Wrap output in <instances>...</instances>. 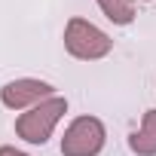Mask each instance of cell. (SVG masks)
I'll return each mask as SVG.
<instances>
[{
    "label": "cell",
    "mask_w": 156,
    "mask_h": 156,
    "mask_svg": "<svg viewBox=\"0 0 156 156\" xmlns=\"http://www.w3.org/2000/svg\"><path fill=\"white\" fill-rule=\"evenodd\" d=\"M64 113H67V98L52 95V98L40 101L37 107L25 110V113L16 119V135H19L22 141H28V144H46Z\"/></svg>",
    "instance_id": "cell-1"
},
{
    "label": "cell",
    "mask_w": 156,
    "mask_h": 156,
    "mask_svg": "<svg viewBox=\"0 0 156 156\" xmlns=\"http://www.w3.org/2000/svg\"><path fill=\"white\" fill-rule=\"evenodd\" d=\"M64 49H67L73 58H80V61H98V58L110 55L113 40H110L98 25H92L89 19L73 16V19L64 25Z\"/></svg>",
    "instance_id": "cell-2"
},
{
    "label": "cell",
    "mask_w": 156,
    "mask_h": 156,
    "mask_svg": "<svg viewBox=\"0 0 156 156\" xmlns=\"http://www.w3.org/2000/svg\"><path fill=\"white\" fill-rule=\"evenodd\" d=\"M107 144V129L98 116H76L61 138V156H98Z\"/></svg>",
    "instance_id": "cell-3"
},
{
    "label": "cell",
    "mask_w": 156,
    "mask_h": 156,
    "mask_svg": "<svg viewBox=\"0 0 156 156\" xmlns=\"http://www.w3.org/2000/svg\"><path fill=\"white\" fill-rule=\"evenodd\" d=\"M55 86L46 80H34V76H22V80H12L0 89V104L9 107V110H31L40 101L52 98Z\"/></svg>",
    "instance_id": "cell-4"
},
{
    "label": "cell",
    "mask_w": 156,
    "mask_h": 156,
    "mask_svg": "<svg viewBox=\"0 0 156 156\" xmlns=\"http://www.w3.org/2000/svg\"><path fill=\"white\" fill-rule=\"evenodd\" d=\"M129 150L135 156H156V107H150L141 119V129L129 135Z\"/></svg>",
    "instance_id": "cell-5"
},
{
    "label": "cell",
    "mask_w": 156,
    "mask_h": 156,
    "mask_svg": "<svg viewBox=\"0 0 156 156\" xmlns=\"http://www.w3.org/2000/svg\"><path fill=\"white\" fill-rule=\"evenodd\" d=\"M98 9L113 25H132L135 22V0H98Z\"/></svg>",
    "instance_id": "cell-6"
},
{
    "label": "cell",
    "mask_w": 156,
    "mask_h": 156,
    "mask_svg": "<svg viewBox=\"0 0 156 156\" xmlns=\"http://www.w3.org/2000/svg\"><path fill=\"white\" fill-rule=\"evenodd\" d=\"M0 156H28V153H22L16 147H0Z\"/></svg>",
    "instance_id": "cell-7"
},
{
    "label": "cell",
    "mask_w": 156,
    "mask_h": 156,
    "mask_svg": "<svg viewBox=\"0 0 156 156\" xmlns=\"http://www.w3.org/2000/svg\"><path fill=\"white\" fill-rule=\"evenodd\" d=\"M144 3H150V0H144Z\"/></svg>",
    "instance_id": "cell-8"
}]
</instances>
